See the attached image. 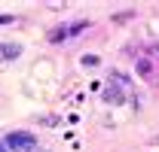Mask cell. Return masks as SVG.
<instances>
[{"instance_id": "obj_2", "label": "cell", "mask_w": 159, "mask_h": 152, "mask_svg": "<svg viewBox=\"0 0 159 152\" xmlns=\"http://www.w3.org/2000/svg\"><path fill=\"white\" fill-rule=\"evenodd\" d=\"M122 88H129V76L122 73H110V82H107V88H104V100L107 103H122Z\"/></svg>"}, {"instance_id": "obj_1", "label": "cell", "mask_w": 159, "mask_h": 152, "mask_svg": "<svg viewBox=\"0 0 159 152\" xmlns=\"http://www.w3.org/2000/svg\"><path fill=\"white\" fill-rule=\"evenodd\" d=\"M6 149L9 152H37V140H34V134H28V131H12V134H6Z\"/></svg>"}, {"instance_id": "obj_5", "label": "cell", "mask_w": 159, "mask_h": 152, "mask_svg": "<svg viewBox=\"0 0 159 152\" xmlns=\"http://www.w3.org/2000/svg\"><path fill=\"white\" fill-rule=\"evenodd\" d=\"M138 73L144 76V79H150V76H153V64H150L147 58H141V61H138Z\"/></svg>"}, {"instance_id": "obj_3", "label": "cell", "mask_w": 159, "mask_h": 152, "mask_svg": "<svg viewBox=\"0 0 159 152\" xmlns=\"http://www.w3.org/2000/svg\"><path fill=\"white\" fill-rule=\"evenodd\" d=\"M86 27H89V21H74L70 27H55V31L49 34V40H52V43H58V40H67V37H77V34H83Z\"/></svg>"}, {"instance_id": "obj_6", "label": "cell", "mask_w": 159, "mask_h": 152, "mask_svg": "<svg viewBox=\"0 0 159 152\" xmlns=\"http://www.w3.org/2000/svg\"><path fill=\"white\" fill-rule=\"evenodd\" d=\"M83 64H86V67H95V64H98V58H95V55H83Z\"/></svg>"}, {"instance_id": "obj_4", "label": "cell", "mask_w": 159, "mask_h": 152, "mask_svg": "<svg viewBox=\"0 0 159 152\" xmlns=\"http://www.w3.org/2000/svg\"><path fill=\"white\" fill-rule=\"evenodd\" d=\"M21 55V46L19 43H0V61H12V58Z\"/></svg>"}, {"instance_id": "obj_7", "label": "cell", "mask_w": 159, "mask_h": 152, "mask_svg": "<svg viewBox=\"0 0 159 152\" xmlns=\"http://www.w3.org/2000/svg\"><path fill=\"white\" fill-rule=\"evenodd\" d=\"M153 58H159V46H153Z\"/></svg>"}]
</instances>
